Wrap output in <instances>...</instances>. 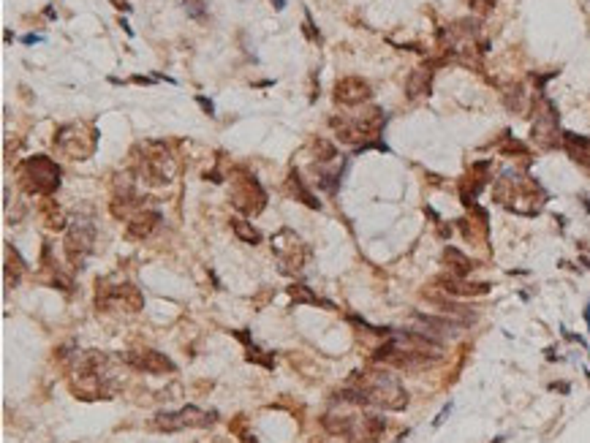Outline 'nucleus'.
I'll return each instance as SVG.
<instances>
[{"label":"nucleus","mask_w":590,"mask_h":443,"mask_svg":"<svg viewBox=\"0 0 590 443\" xmlns=\"http://www.w3.org/2000/svg\"><path fill=\"white\" fill-rule=\"evenodd\" d=\"M115 359L101 351H85L76 356L74 373H71V392L79 400H112L117 381L112 373Z\"/></svg>","instance_id":"f257e3e1"},{"label":"nucleus","mask_w":590,"mask_h":443,"mask_svg":"<svg viewBox=\"0 0 590 443\" xmlns=\"http://www.w3.org/2000/svg\"><path fill=\"white\" fill-rule=\"evenodd\" d=\"M351 386H357L368 406H375V408H384V411H403L408 408V392L400 383L398 376H392L389 370H362V373H354Z\"/></svg>","instance_id":"f03ea898"},{"label":"nucleus","mask_w":590,"mask_h":443,"mask_svg":"<svg viewBox=\"0 0 590 443\" xmlns=\"http://www.w3.org/2000/svg\"><path fill=\"white\" fill-rule=\"evenodd\" d=\"M133 174L147 185H169L177 174V163L163 142H145L133 147Z\"/></svg>","instance_id":"7ed1b4c3"},{"label":"nucleus","mask_w":590,"mask_h":443,"mask_svg":"<svg viewBox=\"0 0 590 443\" xmlns=\"http://www.w3.org/2000/svg\"><path fill=\"white\" fill-rule=\"evenodd\" d=\"M95 308L106 313H139L145 308V296L133 283H112L98 281L95 283Z\"/></svg>","instance_id":"20e7f679"},{"label":"nucleus","mask_w":590,"mask_h":443,"mask_svg":"<svg viewBox=\"0 0 590 443\" xmlns=\"http://www.w3.org/2000/svg\"><path fill=\"white\" fill-rule=\"evenodd\" d=\"M19 183L33 196H52L60 188V166L47 156H33L19 166Z\"/></svg>","instance_id":"39448f33"},{"label":"nucleus","mask_w":590,"mask_h":443,"mask_svg":"<svg viewBox=\"0 0 590 443\" xmlns=\"http://www.w3.org/2000/svg\"><path fill=\"white\" fill-rule=\"evenodd\" d=\"M98 147V133L90 123H68L55 133V150L71 160H88Z\"/></svg>","instance_id":"423d86ee"},{"label":"nucleus","mask_w":590,"mask_h":443,"mask_svg":"<svg viewBox=\"0 0 590 443\" xmlns=\"http://www.w3.org/2000/svg\"><path fill=\"white\" fill-rule=\"evenodd\" d=\"M215 411H202L196 406H183L180 411L156 413L150 427L161 430V433H180V430H188V427H210V424H215Z\"/></svg>","instance_id":"0eeeda50"},{"label":"nucleus","mask_w":590,"mask_h":443,"mask_svg":"<svg viewBox=\"0 0 590 443\" xmlns=\"http://www.w3.org/2000/svg\"><path fill=\"white\" fill-rule=\"evenodd\" d=\"M272 253L278 256L283 272H300L311 258V248L302 237H297V231L280 228L272 237Z\"/></svg>","instance_id":"6e6552de"},{"label":"nucleus","mask_w":590,"mask_h":443,"mask_svg":"<svg viewBox=\"0 0 590 443\" xmlns=\"http://www.w3.org/2000/svg\"><path fill=\"white\" fill-rule=\"evenodd\" d=\"M530 136H533V142H536L541 150H555L558 144H563V131H560L558 106H555L550 98H541V109L536 112V120H533V128H530Z\"/></svg>","instance_id":"1a4fd4ad"},{"label":"nucleus","mask_w":590,"mask_h":443,"mask_svg":"<svg viewBox=\"0 0 590 443\" xmlns=\"http://www.w3.org/2000/svg\"><path fill=\"white\" fill-rule=\"evenodd\" d=\"M231 204L248 218L261 215L267 207V190L261 188V183L253 174H243L231 183Z\"/></svg>","instance_id":"9d476101"},{"label":"nucleus","mask_w":590,"mask_h":443,"mask_svg":"<svg viewBox=\"0 0 590 443\" xmlns=\"http://www.w3.org/2000/svg\"><path fill=\"white\" fill-rule=\"evenodd\" d=\"M95 248V226L88 221L74 223L65 234V258L74 269H82L88 256L93 253Z\"/></svg>","instance_id":"9b49d317"},{"label":"nucleus","mask_w":590,"mask_h":443,"mask_svg":"<svg viewBox=\"0 0 590 443\" xmlns=\"http://www.w3.org/2000/svg\"><path fill=\"white\" fill-rule=\"evenodd\" d=\"M373 362L386 365V367H395V370H408V373L427 370V367H433L435 365V359H430V356H422V353H411V351L395 349L389 340H386L381 349H375Z\"/></svg>","instance_id":"f8f14e48"},{"label":"nucleus","mask_w":590,"mask_h":443,"mask_svg":"<svg viewBox=\"0 0 590 443\" xmlns=\"http://www.w3.org/2000/svg\"><path fill=\"white\" fill-rule=\"evenodd\" d=\"M389 343L400 351H411V353H422V356H430V359H441L443 356V343L435 340L430 335H425L422 329H411V332H392L389 335Z\"/></svg>","instance_id":"ddd939ff"},{"label":"nucleus","mask_w":590,"mask_h":443,"mask_svg":"<svg viewBox=\"0 0 590 443\" xmlns=\"http://www.w3.org/2000/svg\"><path fill=\"white\" fill-rule=\"evenodd\" d=\"M123 362H128L131 367L142 370V373H150V376H166V373H174L177 365L156 349H142V351H128L120 356Z\"/></svg>","instance_id":"4468645a"},{"label":"nucleus","mask_w":590,"mask_h":443,"mask_svg":"<svg viewBox=\"0 0 590 443\" xmlns=\"http://www.w3.org/2000/svg\"><path fill=\"white\" fill-rule=\"evenodd\" d=\"M370 95H373V87L362 76H343L335 82V101L343 106H359L370 101Z\"/></svg>","instance_id":"2eb2a0df"},{"label":"nucleus","mask_w":590,"mask_h":443,"mask_svg":"<svg viewBox=\"0 0 590 443\" xmlns=\"http://www.w3.org/2000/svg\"><path fill=\"white\" fill-rule=\"evenodd\" d=\"M386 430V419L375 416V413H354V424H351V443H378V438Z\"/></svg>","instance_id":"dca6fc26"},{"label":"nucleus","mask_w":590,"mask_h":443,"mask_svg":"<svg viewBox=\"0 0 590 443\" xmlns=\"http://www.w3.org/2000/svg\"><path fill=\"white\" fill-rule=\"evenodd\" d=\"M411 318L422 326L425 335H430L435 340H441V337H460V332L466 329V324H460L454 318H441V316H430V313H413Z\"/></svg>","instance_id":"f3484780"},{"label":"nucleus","mask_w":590,"mask_h":443,"mask_svg":"<svg viewBox=\"0 0 590 443\" xmlns=\"http://www.w3.org/2000/svg\"><path fill=\"white\" fill-rule=\"evenodd\" d=\"M425 299H430L446 318H454V321H460V324H466V326H470V324L476 321V310H470L468 305H460L454 296L443 294L441 288H438V291H425Z\"/></svg>","instance_id":"a211bd4d"},{"label":"nucleus","mask_w":590,"mask_h":443,"mask_svg":"<svg viewBox=\"0 0 590 443\" xmlns=\"http://www.w3.org/2000/svg\"><path fill=\"white\" fill-rule=\"evenodd\" d=\"M435 285L443 291V294H449V296H484L487 291H490V283H468L466 278H457V275H438L435 278Z\"/></svg>","instance_id":"6ab92c4d"},{"label":"nucleus","mask_w":590,"mask_h":443,"mask_svg":"<svg viewBox=\"0 0 590 443\" xmlns=\"http://www.w3.org/2000/svg\"><path fill=\"white\" fill-rule=\"evenodd\" d=\"M158 223H161L158 210H142V212H136L131 221L125 223V237L133 240V242H142V240H147L156 231Z\"/></svg>","instance_id":"aec40b11"},{"label":"nucleus","mask_w":590,"mask_h":443,"mask_svg":"<svg viewBox=\"0 0 590 443\" xmlns=\"http://www.w3.org/2000/svg\"><path fill=\"white\" fill-rule=\"evenodd\" d=\"M563 150L568 153V158L580 166H590V139L588 136H580V133H571V131H563Z\"/></svg>","instance_id":"412c9836"},{"label":"nucleus","mask_w":590,"mask_h":443,"mask_svg":"<svg viewBox=\"0 0 590 443\" xmlns=\"http://www.w3.org/2000/svg\"><path fill=\"white\" fill-rule=\"evenodd\" d=\"M321 424L329 435H338V438H345L351 435V424H354V413H343V411H327L321 416Z\"/></svg>","instance_id":"4be33fe9"},{"label":"nucleus","mask_w":590,"mask_h":443,"mask_svg":"<svg viewBox=\"0 0 590 443\" xmlns=\"http://www.w3.org/2000/svg\"><path fill=\"white\" fill-rule=\"evenodd\" d=\"M443 264H446V269H449L452 275H457V278H468V275L476 269L473 258H468L463 251H457V248H452V245L443 251Z\"/></svg>","instance_id":"5701e85b"},{"label":"nucleus","mask_w":590,"mask_h":443,"mask_svg":"<svg viewBox=\"0 0 590 443\" xmlns=\"http://www.w3.org/2000/svg\"><path fill=\"white\" fill-rule=\"evenodd\" d=\"M430 85H433V68H416V71H411V76L405 82V93L408 98H419V95L430 93Z\"/></svg>","instance_id":"b1692460"},{"label":"nucleus","mask_w":590,"mask_h":443,"mask_svg":"<svg viewBox=\"0 0 590 443\" xmlns=\"http://www.w3.org/2000/svg\"><path fill=\"white\" fill-rule=\"evenodd\" d=\"M38 212H41V221L47 223V228H52V231L65 228V212H63V207L55 199H44L41 207H38Z\"/></svg>","instance_id":"393cba45"},{"label":"nucleus","mask_w":590,"mask_h":443,"mask_svg":"<svg viewBox=\"0 0 590 443\" xmlns=\"http://www.w3.org/2000/svg\"><path fill=\"white\" fill-rule=\"evenodd\" d=\"M503 103H506L509 112L525 115V112H528V93H525V85H520V82L509 85L506 93H503Z\"/></svg>","instance_id":"a878e982"},{"label":"nucleus","mask_w":590,"mask_h":443,"mask_svg":"<svg viewBox=\"0 0 590 443\" xmlns=\"http://www.w3.org/2000/svg\"><path fill=\"white\" fill-rule=\"evenodd\" d=\"M22 272H25V261H22V256L17 253L8 242H6V261H3V275H6V285H11V281L17 283L19 278H22Z\"/></svg>","instance_id":"bb28decb"},{"label":"nucleus","mask_w":590,"mask_h":443,"mask_svg":"<svg viewBox=\"0 0 590 443\" xmlns=\"http://www.w3.org/2000/svg\"><path fill=\"white\" fill-rule=\"evenodd\" d=\"M288 185H291V193L302 201V204H308L311 210H321V201L313 196V190L302 183V177H300V172L297 169H291V174H288Z\"/></svg>","instance_id":"cd10ccee"},{"label":"nucleus","mask_w":590,"mask_h":443,"mask_svg":"<svg viewBox=\"0 0 590 443\" xmlns=\"http://www.w3.org/2000/svg\"><path fill=\"white\" fill-rule=\"evenodd\" d=\"M231 231H234L237 240H243L245 245H259V242H261V234L253 228V223L243 221V218H231Z\"/></svg>","instance_id":"c85d7f7f"},{"label":"nucleus","mask_w":590,"mask_h":443,"mask_svg":"<svg viewBox=\"0 0 590 443\" xmlns=\"http://www.w3.org/2000/svg\"><path fill=\"white\" fill-rule=\"evenodd\" d=\"M288 296L297 302V305H327V308H332L329 302H324V299H318L316 294H313L308 285H302V283H294V285H288Z\"/></svg>","instance_id":"c756f323"},{"label":"nucleus","mask_w":590,"mask_h":443,"mask_svg":"<svg viewBox=\"0 0 590 443\" xmlns=\"http://www.w3.org/2000/svg\"><path fill=\"white\" fill-rule=\"evenodd\" d=\"M503 147H500V153H506V156H511V153H517V156H528V147L523 144V142H517V139H511L509 133H503Z\"/></svg>","instance_id":"7c9ffc66"},{"label":"nucleus","mask_w":590,"mask_h":443,"mask_svg":"<svg viewBox=\"0 0 590 443\" xmlns=\"http://www.w3.org/2000/svg\"><path fill=\"white\" fill-rule=\"evenodd\" d=\"M186 11L193 17V19H204V3H202V0H188Z\"/></svg>","instance_id":"2f4dec72"},{"label":"nucleus","mask_w":590,"mask_h":443,"mask_svg":"<svg viewBox=\"0 0 590 443\" xmlns=\"http://www.w3.org/2000/svg\"><path fill=\"white\" fill-rule=\"evenodd\" d=\"M196 103L204 109V115H210V117L215 115V106H213V101H210V98H204V95H196Z\"/></svg>","instance_id":"473e14b6"},{"label":"nucleus","mask_w":590,"mask_h":443,"mask_svg":"<svg viewBox=\"0 0 590 443\" xmlns=\"http://www.w3.org/2000/svg\"><path fill=\"white\" fill-rule=\"evenodd\" d=\"M495 3L498 0H470V6H473V8H479V11H490Z\"/></svg>","instance_id":"72a5a7b5"},{"label":"nucleus","mask_w":590,"mask_h":443,"mask_svg":"<svg viewBox=\"0 0 590 443\" xmlns=\"http://www.w3.org/2000/svg\"><path fill=\"white\" fill-rule=\"evenodd\" d=\"M305 33H308V38H313V41H318L321 35L313 31V22H311V14H305Z\"/></svg>","instance_id":"f704fd0d"},{"label":"nucleus","mask_w":590,"mask_h":443,"mask_svg":"<svg viewBox=\"0 0 590 443\" xmlns=\"http://www.w3.org/2000/svg\"><path fill=\"white\" fill-rule=\"evenodd\" d=\"M449 413H452V403H449V406H443V411L438 413V419H435V427H441V424L446 421V416H449Z\"/></svg>","instance_id":"c9c22d12"},{"label":"nucleus","mask_w":590,"mask_h":443,"mask_svg":"<svg viewBox=\"0 0 590 443\" xmlns=\"http://www.w3.org/2000/svg\"><path fill=\"white\" fill-rule=\"evenodd\" d=\"M25 44H38V41H44V35H35V33H28L25 38H22Z\"/></svg>","instance_id":"e433bc0d"},{"label":"nucleus","mask_w":590,"mask_h":443,"mask_svg":"<svg viewBox=\"0 0 590 443\" xmlns=\"http://www.w3.org/2000/svg\"><path fill=\"white\" fill-rule=\"evenodd\" d=\"M133 82L136 85H153V79H147V76H133Z\"/></svg>","instance_id":"4c0bfd02"},{"label":"nucleus","mask_w":590,"mask_h":443,"mask_svg":"<svg viewBox=\"0 0 590 443\" xmlns=\"http://www.w3.org/2000/svg\"><path fill=\"white\" fill-rule=\"evenodd\" d=\"M112 3H115V6H117V8H120V11H131V6H128V3H125V0H112Z\"/></svg>","instance_id":"58836bf2"},{"label":"nucleus","mask_w":590,"mask_h":443,"mask_svg":"<svg viewBox=\"0 0 590 443\" xmlns=\"http://www.w3.org/2000/svg\"><path fill=\"white\" fill-rule=\"evenodd\" d=\"M272 3H275V8H278V11L280 8H286V0H272Z\"/></svg>","instance_id":"ea45409f"},{"label":"nucleus","mask_w":590,"mask_h":443,"mask_svg":"<svg viewBox=\"0 0 590 443\" xmlns=\"http://www.w3.org/2000/svg\"><path fill=\"white\" fill-rule=\"evenodd\" d=\"M585 321H588V326H590V305L585 308Z\"/></svg>","instance_id":"a19ab883"}]
</instances>
